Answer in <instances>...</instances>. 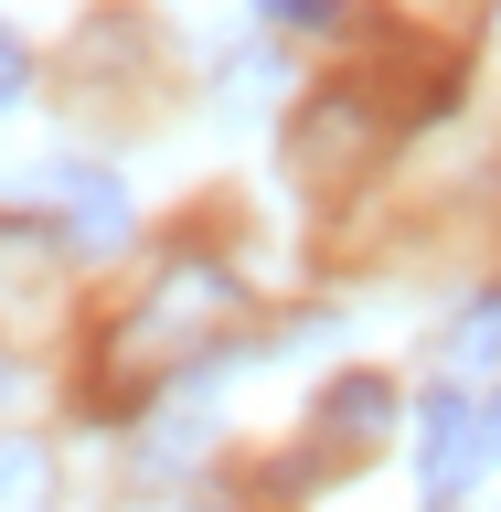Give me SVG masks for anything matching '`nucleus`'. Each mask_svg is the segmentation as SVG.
Here are the masks:
<instances>
[{
  "mask_svg": "<svg viewBox=\"0 0 501 512\" xmlns=\"http://www.w3.org/2000/svg\"><path fill=\"white\" fill-rule=\"evenodd\" d=\"M246 310V288L224 278V267H160V288L139 299V320L118 331V352L139 363V374H171L192 342H214L224 320Z\"/></svg>",
  "mask_w": 501,
  "mask_h": 512,
  "instance_id": "f257e3e1",
  "label": "nucleus"
},
{
  "mask_svg": "<svg viewBox=\"0 0 501 512\" xmlns=\"http://www.w3.org/2000/svg\"><path fill=\"white\" fill-rule=\"evenodd\" d=\"M480 448H491V459H501V395H491V406H480Z\"/></svg>",
  "mask_w": 501,
  "mask_h": 512,
  "instance_id": "1a4fd4ad",
  "label": "nucleus"
},
{
  "mask_svg": "<svg viewBox=\"0 0 501 512\" xmlns=\"http://www.w3.org/2000/svg\"><path fill=\"white\" fill-rule=\"evenodd\" d=\"M0 512H54V459L32 438H0Z\"/></svg>",
  "mask_w": 501,
  "mask_h": 512,
  "instance_id": "39448f33",
  "label": "nucleus"
},
{
  "mask_svg": "<svg viewBox=\"0 0 501 512\" xmlns=\"http://www.w3.org/2000/svg\"><path fill=\"white\" fill-rule=\"evenodd\" d=\"M54 214H64V235H75L86 256L128 246V192L107 182V171H54Z\"/></svg>",
  "mask_w": 501,
  "mask_h": 512,
  "instance_id": "7ed1b4c3",
  "label": "nucleus"
},
{
  "mask_svg": "<svg viewBox=\"0 0 501 512\" xmlns=\"http://www.w3.org/2000/svg\"><path fill=\"white\" fill-rule=\"evenodd\" d=\"M22 86H32V54L11 43V32H0V107H22Z\"/></svg>",
  "mask_w": 501,
  "mask_h": 512,
  "instance_id": "6e6552de",
  "label": "nucleus"
},
{
  "mask_svg": "<svg viewBox=\"0 0 501 512\" xmlns=\"http://www.w3.org/2000/svg\"><path fill=\"white\" fill-rule=\"evenodd\" d=\"M256 11H267L278 32H342L352 22V0H256Z\"/></svg>",
  "mask_w": 501,
  "mask_h": 512,
  "instance_id": "423d86ee",
  "label": "nucleus"
},
{
  "mask_svg": "<svg viewBox=\"0 0 501 512\" xmlns=\"http://www.w3.org/2000/svg\"><path fill=\"white\" fill-rule=\"evenodd\" d=\"M384 427H395V384H384V374H342L331 395H320V438H342V448H374Z\"/></svg>",
  "mask_w": 501,
  "mask_h": 512,
  "instance_id": "20e7f679",
  "label": "nucleus"
},
{
  "mask_svg": "<svg viewBox=\"0 0 501 512\" xmlns=\"http://www.w3.org/2000/svg\"><path fill=\"white\" fill-rule=\"evenodd\" d=\"M480 459H491V448H480V406L470 395H416V480H427L438 502L480 470Z\"/></svg>",
  "mask_w": 501,
  "mask_h": 512,
  "instance_id": "f03ea898",
  "label": "nucleus"
},
{
  "mask_svg": "<svg viewBox=\"0 0 501 512\" xmlns=\"http://www.w3.org/2000/svg\"><path fill=\"white\" fill-rule=\"evenodd\" d=\"M459 352H470V363H501V288H491V299L470 310V331H459Z\"/></svg>",
  "mask_w": 501,
  "mask_h": 512,
  "instance_id": "0eeeda50",
  "label": "nucleus"
}]
</instances>
